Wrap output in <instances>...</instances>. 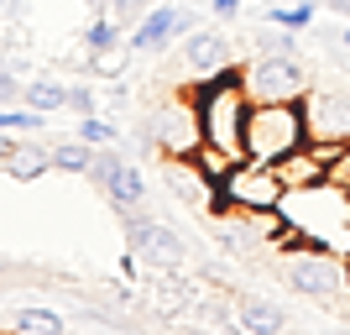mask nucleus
Masks as SVG:
<instances>
[{"mask_svg":"<svg viewBox=\"0 0 350 335\" xmlns=\"http://www.w3.org/2000/svg\"><path fill=\"white\" fill-rule=\"evenodd\" d=\"M278 236L272 247L282 257L293 251H340L350 257V189L324 178V184H308V189H288L278 204Z\"/></svg>","mask_w":350,"mask_h":335,"instance_id":"obj_1","label":"nucleus"},{"mask_svg":"<svg viewBox=\"0 0 350 335\" xmlns=\"http://www.w3.org/2000/svg\"><path fill=\"white\" fill-rule=\"evenodd\" d=\"M193 110H199V126H204V142L230 152V158H246V116H251V95H246V69L241 63H225L219 73H204L199 84L189 89Z\"/></svg>","mask_w":350,"mask_h":335,"instance_id":"obj_2","label":"nucleus"},{"mask_svg":"<svg viewBox=\"0 0 350 335\" xmlns=\"http://www.w3.org/2000/svg\"><path fill=\"white\" fill-rule=\"evenodd\" d=\"M308 142V116H304V100H251V116H246V158L256 162H282L288 152Z\"/></svg>","mask_w":350,"mask_h":335,"instance_id":"obj_3","label":"nucleus"},{"mask_svg":"<svg viewBox=\"0 0 350 335\" xmlns=\"http://www.w3.org/2000/svg\"><path fill=\"white\" fill-rule=\"evenodd\" d=\"M282 277H288V288H298L324 309L350 304V257L340 251H293L282 257Z\"/></svg>","mask_w":350,"mask_h":335,"instance_id":"obj_4","label":"nucleus"},{"mask_svg":"<svg viewBox=\"0 0 350 335\" xmlns=\"http://www.w3.org/2000/svg\"><path fill=\"white\" fill-rule=\"evenodd\" d=\"M282 178L272 162H256V158H241L230 168V178L219 184L215 194V210L225 215V210H235V215H267V210H278L282 204Z\"/></svg>","mask_w":350,"mask_h":335,"instance_id":"obj_5","label":"nucleus"},{"mask_svg":"<svg viewBox=\"0 0 350 335\" xmlns=\"http://www.w3.org/2000/svg\"><path fill=\"white\" fill-rule=\"evenodd\" d=\"M142 142L157 147L162 158H193L199 142H204V126H199V110H193L189 95H178V100L162 105L152 121H142Z\"/></svg>","mask_w":350,"mask_h":335,"instance_id":"obj_6","label":"nucleus"},{"mask_svg":"<svg viewBox=\"0 0 350 335\" xmlns=\"http://www.w3.org/2000/svg\"><path fill=\"white\" fill-rule=\"evenodd\" d=\"M308 69L298 63V53H262L246 69V95L256 105L262 100H304L308 95Z\"/></svg>","mask_w":350,"mask_h":335,"instance_id":"obj_7","label":"nucleus"},{"mask_svg":"<svg viewBox=\"0 0 350 335\" xmlns=\"http://www.w3.org/2000/svg\"><path fill=\"white\" fill-rule=\"evenodd\" d=\"M89 178L105 189V199L116 204L120 215H126V210H142V204H146V178H142V168H136V162H126L120 152H110V147H94Z\"/></svg>","mask_w":350,"mask_h":335,"instance_id":"obj_8","label":"nucleus"},{"mask_svg":"<svg viewBox=\"0 0 350 335\" xmlns=\"http://www.w3.org/2000/svg\"><path fill=\"white\" fill-rule=\"evenodd\" d=\"M126 241H131V251L142 257L152 273L157 267H183V236L173 231V225H162V220L142 215V210H126Z\"/></svg>","mask_w":350,"mask_h":335,"instance_id":"obj_9","label":"nucleus"},{"mask_svg":"<svg viewBox=\"0 0 350 335\" xmlns=\"http://www.w3.org/2000/svg\"><path fill=\"white\" fill-rule=\"evenodd\" d=\"M183 32H193V11H183V5H152V11L131 27L126 47L142 53V58H157V53H167Z\"/></svg>","mask_w":350,"mask_h":335,"instance_id":"obj_10","label":"nucleus"},{"mask_svg":"<svg viewBox=\"0 0 350 335\" xmlns=\"http://www.w3.org/2000/svg\"><path fill=\"white\" fill-rule=\"evenodd\" d=\"M304 116H308V142H329V147L350 142V100L345 95H319V89H308Z\"/></svg>","mask_w":350,"mask_h":335,"instance_id":"obj_11","label":"nucleus"},{"mask_svg":"<svg viewBox=\"0 0 350 335\" xmlns=\"http://www.w3.org/2000/svg\"><path fill=\"white\" fill-rule=\"evenodd\" d=\"M225 63H235L230 58V47H225V37L219 32H204V27H193V32H183V69L189 73H219Z\"/></svg>","mask_w":350,"mask_h":335,"instance_id":"obj_12","label":"nucleus"},{"mask_svg":"<svg viewBox=\"0 0 350 335\" xmlns=\"http://www.w3.org/2000/svg\"><path fill=\"white\" fill-rule=\"evenodd\" d=\"M0 173L21 178V184H31V178H42V173H53V147H37V142H16V147H11V158L0 162Z\"/></svg>","mask_w":350,"mask_h":335,"instance_id":"obj_13","label":"nucleus"},{"mask_svg":"<svg viewBox=\"0 0 350 335\" xmlns=\"http://www.w3.org/2000/svg\"><path fill=\"white\" fill-rule=\"evenodd\" d=\"M79 42H84L89 58H105V53H120V42H126V27H120L110 11H94V21L79 32Z\"/></svg>","mask_w":350,"mask_h":335,"instance_id":"obj_14","label":"nucleus"},{"mask_svg":"<svg viewBox=\"0 0 350 335\" xmlns=\"http://www.w3.org/2000/svg\"><path fill=\"white\" fill-rule=\"evenodd\" d=\"M235 325L241 330H262V335H272V330H288V314H282L272 299H235Z\"/></svg>","mask_w":350,"mask_h":335,"instance_id":"obj_15","label":"nucleus"},{"mask_svg":"<svg viewBox=\"0 0 350 335\" xmlns=\"http://www.w3.org/2000/svg\"><path fill=\"white\" fill-rule=\"evenodd\" d=\"M21 100H27L31 110H42V116H58V110H68V84H58V79L37 73V79H27V84H21Z\"/></svg>","mask_w":350,"mask_h":335,"instance_id":"obj_16","label":"nucleus"},{"mask_svg":"<svg viewBox=\"0 0 350 335\" xmlns=\"http://www.w3.org/2000/svg\"><path fill=\"white\" fill-rule=\"evenodd\" d=\"M63 325H68V320H63L58 309H42V304L16 309V330H27V335H58Z\"/></svg>","mask_w":350,"mask_h":335,"instance_id":"obj_17","label":"nucleus"},{"mask_svg":"<svg viewBox=\"0 0 350 335\" xmlns=\"http://www.w3.org/2000/svg\"><path fill=\"white\" fill-rule=\"evenodd\" d=\"M272 27H288V32H308L314 16H319V0H298V5H272Z\"/></svg>","mask_w":350,"mask_h":335,"instance_id":"obj_18","label":"nucleus"},{"mask_svg":"<svg viewBox=\"0 0 350 335\" xmlns=\"http://www.w3.org/2000/svg\"><path fill=\"white\" fill-rule=\"evenodd\" d=\"M89 162H94V147L89 142H58L53 147V168L58 173H89Z\"/></svg>","mask_w":350,"mask_h":335,"instance_id":"obj_19","label":"nucleus"},{"mask_svg":"<svg viewBox=\"0 0 350 335\" xmlns=\"http://www.w3.org/2000/svg\"><path fill=\"white\" fill-rule=\"evenodd\" d=\"M79 142H89V147H116L120 142V126H116V121H105L100 110H94V116H79Z\"/></svg>","mask_w":350,"mask_h":335,"instance_id":"obj_20","label":"nucleus"},{"mask_svg":"<svg viewBox=\"0 0 350 335\" xmlns=\"http://www.w3.org/2000/svg\"><path fill=\"white\" fill-rule=\"evenodd\" d=\"M262 53H298V32H288V27L262 32V37H256V58H262Z\"/></svg>","mask_w":350,"mask_h":335,"instance_id":"obj_21","label":"nucleus"},{"mask_svg":"<svg viewBox=\"0 0 350 335\" xmlns=\"http://www.w3.org/2000/svg\"><path fill=\"white\" fill-rule=\"evenodd\" d=\"M146 11H152V0H110V16H116V21H120L126 32H131Z\"/></svg>","mask_w":350,"mask_h":335,"instance_id":"obj_22","label":"nucleus"},{"mask_svg":"<svg viewBox=\"0 0 350 335\" xmlns=\"http://www.w3.org/2000/svg\"><path fill=\"white\" fill-rule=\"evenodd\" d=\"M68 110L73 116H94V110H100V95L89 84H68Z\"/></svg>","mask_w":350,"mask_h":335,"instance_id":"obj_23","label":"nucleus"},{"mask_svg":"<svg viewBox=\"0 0 350 335\" xmlns=\"http://www.w3.org/2000/svg\"><path fill=\"white\" fill-rule=\"evenodd\" d=\"M21 84H27V79H16V73L0 63V105H16V100H21Z\"/></svg>","mask_w":350,"mask_h":335,"instance_id":"obj_24","label":"nucleus"},{"mask_svg":"<svg viewBox=\"0 0 350 335\" xmlns=\"http://www.w3.org/2000/svg\"><path fill=\"white\" fill-rule=\"evenodd\" d=\"M329 178H335V184H345V189H350V142H345V147H340V152H335V168H329Z\"/></svg>","mask_w":350,"mask_h":335,"instance_id":"obj_25","label":"nucleus"},{"mask_svg":"<svg viewBox=\"0 0 350 335\" xmlns=\"http://www.w3.org/2000/svg\"><path fill=\"white\" fill-rule=\"evenodd\" d=\"M241 5H246V0H209V11L225 16V21H230V16H241Z\"/></svg>","mask_w":350,"mask_h":335,"instance_id":"obj_26","label":"nucleus"},{"mask_svg":"<svg viewBox=\"0 0 350 335\" xmlns=\"http://www.w3.org/2000/svg\"><path fill=\"white\" fill-rule=\"evenodd\" d=\"M11 147H16V142H11V132H0V162L11 158Z\"/></svg>","mask_w":350,"mask_h":335,"instance_id":"obj_27","label":"nucleus"},{"mask_svg":"<svg viewBox=\"0 0 350 335\" xmlns=\"http://www.w3.org/2000/svg\"><path fill=\"white\" fill-rule=\"evenodd\" d=\"M319 5H329V11H340V16H350V0H319Z\"/></svg>","mask_w":350,"mask_h":335,"instance_id":"obj_28","label":"nucleus"},{"mask_svg":"<svg viewBox=\"0 0 350 335\" xmlns=\"http://www.w3.org/2000/svg\"><path fill=\"white\" fill-rule=\"evenodd\" d=\"M89 11H110V0H84Z\"/></svg>","mask_w":350,"mask_h":335,"instance_id":"obj_29","label":"nucleus"},{"mask_svg":"<svg viewBox=\"0 0 350 335\" xmlns=\"http://www.w3.org/2000/svg\"><path fill=\"white\" fill-rule=\"evenodd\" d=\"M340 42H345V47H350V27H345V32H340Z\"/></svg>","mask_w":350,"mask_h":335,"instance_id":"obj_30","label":"nucleus"},{"mask_svg":"<svg viewBox=\"0 0 350 335\" xmlns=\"http://www.w3.org/2000/svg\"><path fill=\"white\" fill-rule=\"evenodd\" d=\"M0 5H11V0H0Z\"/></svg>","mask_w":350,"mask_h":335,"instance_id":"obj_31","label":"nucleus"}]
</instances>
